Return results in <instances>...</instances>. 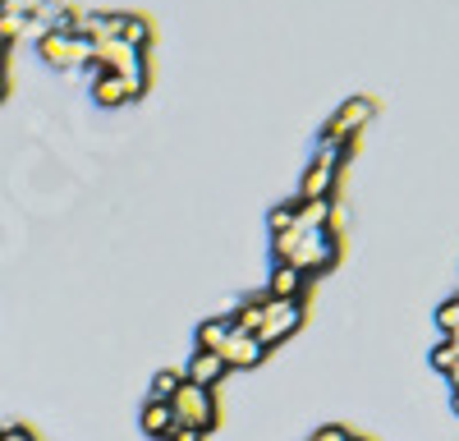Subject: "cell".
<instances>
[{
    "instance_id": "cell-1",
    "label": "cell",
    "mask_w": 459,
    "mask_h": 441,
    "mask_svg": "<svg viewBox=\"0 0 459 441\" xmlns=\"http://www.w3.org/2000/svg\"><path fill=\"white\" fill-rule=\"evenodd\" d=\"M303 313H308L303 299H272V294H262V326H257L262 350H276L281 341H290L303 326Z\"/></svg>"
},
{
    "instance_id": "cell-2",
    "label": "cell",
    "mask_w": 459,
    "mask_h": 441,
    "mask_svg": "<svg viewBox=\"0 0 459 441\" xmlns=\"http://www.w3.org/2000/svg\"><path fill=\"white\" fill-rule=\"evenodd\" d=\"M372 116H377V101H372V97L340 101L335 116H331L326 129H322V143H359V134L372 125Z\"/></svg>"
},
{
    "instance_id": "cell-3",
    "label": "cell",
    "mask_w": 459,
    "mask_h": 441,
    "mask_svg": "<svg viewBox=\"0 0 459 441\" xmlns=\"http://www.w3.org/2000/svg\"><path fill=\"white\" fill-rule=\"evenodd\" d=\"M170 410H175V423H184V428H198V432L216 428V395L198 382H184L170 400Z\"/></svg>"
},
{
    "instance_id": "cell-4",
    "label": "cell",
    "mask_w": 459,
    "mask_h": 441,
    "mask_svg": "<svg viewBox=\"0 0 459 441\" xmlns=\"http://www.w3.org/2000/svg\"><path fill=\"white\" fill-rule=\"evenodd\" d=\"M37 56H42L51 69H88L92 65V42L74 32H47L42 42H37Z\"/></svg>"
},
{
    "instance_id": "cell-5",
    "label": "cell",
    "mask_w": 459,
    "mask_h": 441,
    "mask_svg": "<svg viewBox=\"0 0 459 441\" xmlns=\"http://www.w3.org/2000/svg\"><path fill=\"white\" fill-rule=\"evenodd\" d=\"M221 359H225V368H257V363L266 359V350H262L257 336H244V331L230 326V336H225V345H221Z\"/></svg>"
},
{
    "instance_id": "cell-6",
    "label": "cell",
    "mask_w": 459,
    "mask_h": 441,
    "mask_svg": "<svg viewBox=\"0 0 459 441\" xmlns=\"http://www.w3.org/2000/svg\"><path fill=\"white\" fill-rule=\"evenodd\" d=\"M225 373H230V368H225V359H221V354L198 350L194 359H188V368H184V382H198V386H207V391H212Z\"/></svg>"
},
{
    "instance_id": "cell-7",
    "label": "cell",
    "mask_w": 459,
    "mask_h": 441,
    "mask_svg": "<svg viewBox=\"0 0 459 441\" xmlns=\"http://www.w3.org/2000/svg\"><path fill=\"white\" fill-rule=\"evenodd\" d=\"M303 290H308V276H303L294 263H276L272 267V299H303Z\"/></svg>"
},
{
    "instance_id": "cell-8",
    "label": "cell",
    "mask_w": 459,
    "mask_h": 441,
    "mask_svg": "<svg viewBox=\"0 0 459 441\" xmlns=\"http://www.w3.org/2000/svg\"><path fill=\"white\" fill-rule=\"evenodd\" d=\"M134 101V92H129V83L120 79V74H97L92 79V106H129Z\"/></svg>"
},
{
    "instance_id": "cell-9",
    "label": "cell",
    "mask_w": 459,
    "mask_h": 441,
    "mask_svg": "<svg viewBox=\"0 0 459 441\" xmlns=\"http://www.w3.org/2000/svg\"><path fill=\"white\" fill-rule=\"evenodd\" d=\"M138 423H143V432H147V437H166V432L175 428V410H170V404H157V400H147V404H143V419H138Z\"/></svg>"
},
{
    "instance_id": "cell-10",
    "label": "cell",
    "mask_w": 459,
    "mask_h": 441,
    "mask_svg": "<svg viewBox=\"0 0 459 441\" xmlns=\"http://www.w3.org/2000/svg\"><path fill=\"white\" fill-rule=\"evenodd\" d=\"M225 336H230V317H216V322H203V326H198V350H207V354H221V345H225Z\"/></svg>"
},
{
    "instance_id": "cell-11",
    "label": "cell",
    "mask_w": 459,
    "mask_h": 441,
    "mask_svg": "<svg viewBox=\"0 0 459 441\" xmlns=\"http://www.w3.org/2000/svg\"><path fill=\"white\" fill-rule=\"evenodd\" d=\"M179 386H184V373H175V368H166V373H157V382H152V395H147V400H157V404H170Z\"/></svg>"
},
{
    "instance_id": "cell-12",
    "label": "cell",
    "mask_w": 459,
    "mask_h": 441,
    "mask_svg": "<svg viewBox=\"0 0 459 441\" xmlns=\"http://www.w3.org/2000/svg\"><path fill=\"white\" fill-rule=\"evenodd\" d=\"M120 42L134 47V51H147V47H152V23H147L143 14H129V28H125Z\"/></svg>"
},
{
    "instance_id": "cell-13",
    "label": "cell",
    "mask_w": 459,
    "mask_h": 441,
    "mask_svg": "<svg viewBox=\"0 0 459 441\" xmlns=\"http://www.w3.org/2000/svg\"><path fill=\"white\" fill-rule=\"evenodd\" d=\"M455 363H459V345H455V341H441V345L432 350V368H441V373H450Z\"/></svg>"
},
{
    "instance_id": "cell-14",
    "label": "cell",
    "mask_w": 459,
    "mask_h": 441,
    "mask_svg": "<svg viewBox=\"0 0 459 441\" xmlns=\"http://www.w3.org/2000/svg\"><path fill=\"white\" fill-rule=\"evenodd\" d=\"M272 235H285V230H294V203H281V207H272Z\"/></svg>"
},
{
    "instance_id": "cell-15",
    "label": "cell",
    "mask_w": 459,
    "mask_h": 441,
    "mask_svg": "<svg viewBox=\"0 0 459 441\" xmlns=\"http://www.w3.org/2000/svg\"><path fill=\"white\" fill-rule=\"evenodd\" d=\"M207 432H198V428H184V423H175L170 432H166V441H203Z\"/></svg>"
},
{
    "instance_id": "cell-16",
    "label": "cell",
    "mask_w": 459,
    "mask_h": 441,
    "mask_svg": "<svg viewBox=\"0 0 459 441\" xmlns=\"http://www.w3.org/2000/svg\"><path fill=\"white\" fill-rule=\"evenodd\" d=\"M313 441H350V432H344V428H322V432H313Z\"/></svg>"
},
{
    "instance_id": "cell-17",
    "label": "cell",
    "mask_w": 459,
    "mask_h": 441,
    "mask_svg": "<svg viewBox=\"0 0 459 441\" xmlns=\"http://www.w3.org/2000/svg\"><path fill=\"white\" fill-rule=\"evenodd\" d=\"M0 441H32V432H23V428H10V432H0Z\"/></svg>"
},
{
    "instance_id": "cell-18",
    "label": "cell",
    "mask_w": 459,
    "mask_h": 441,
    "mask_svg": "<svg viewBox=\"0 0 459 441\" xmlns=\"http://www.w3.org/2000/svg\"><path fill=\"white\" fill-rule=\"evenodd\" d=\"M5 97H10V83H5V74H0V106H5Z\"/></svg>"
},
{
    "instance_id": "cell-19",
    "label": "cell",
    "mask_w": 459,
    "mask_h": 441,
    "mask_svg": "<svg viewBox=\"0 0 459 441\" xmlns=\"http://www.w3.org/2000/svg\"><path fill=\"white\" fill-rule=\"evenodd\" d=\"M5 47H10V42H5V37H0V65H5Z\"/></svg>"
},
{
    "instance_id": "cell-20",
    "label": "cell",
    "mask_w": 459,
    "mask_h": 441,
    "mask_svg": "<svg viewBox=\"0 0 459 441\" xmlns=\"http://www.w3.org/2000/svg\"><path fill=\"white\" fill-rule=\"evenodd\" d=\"M455 414H459V391H455Z\"/></svg>"
},
{
    "instance_id": "cell-21",
    "label": "cell",
    "mask_w": 459,
    "mask_h": 441,
    "mask_svg": "<svg viewBox=\"0 0 459 441\" xmlns=\"http://www.w3.org/2000/svg\"><path fill=\"white\" fill-rule=\"evenodd\" d=\"M0 5H14V0H0Z\"/></svg>"
},
{
    "instance_id": "cell-22",
    "label": "cell",
    "mask_w": 459,
    "mask_h": 441,
    "mask_svg": "<svg viewBox=\"0 0 459 441\" xmlns=\"http://www.w3.org/2000/svg\"><path fill=\"white\" fill-rule=\"evenodd\" d=\"M0 14H5V5H0Z\"/></svg>"
}]
</instances>
